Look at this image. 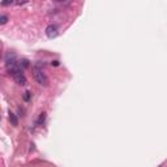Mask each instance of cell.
<instances>
[{
	"label": "cell",
	"mask_w": 167,
	"mask_h": 167,
	"mask_svg": "<svg viewBox=\"0 0 167 167\" xmlns=\"http://www.w3.org/2000/svg\"><path fill=\"white\" fill-rule=\"evenodd\" d=\"M34 80L42 86H47L49 85V77L46 76V73L42 69H35L34 72Z\"/></svg>",
	"instance_id": "cell-1"
},
{
	"label": "cell",
	"mask_w": 167,
	"mask_h": 167,
	"mask_svg": "<svg viewBox=\"0 0 167 167\" xmlns=\"http://www.w3.org/2000/svg\"><path fill=\"white\" fill-rule=\"evenodd\" d=\"M57 34H59V31H57V28H56L55 25H49V26L46 28V35L49 37L50 39L56 38Z\"/></svg>",
	"instance_id": "cell-2"
},
{
	"label": "cell",
	"mask_w": 167,
	"mask_h": 167,
	"mask_svg": "<svg viewBox=\"0 0 167 167\" xmlns=\"http://www.w3.org/2000/svg\"><path fill=\"white\" fill-rule=\"evenodd\" d=\"M9 122L13 127H17L18 125V119H17V115L13 114V112H9Z\"/></svg>",
	"instance_id": "cell-3"
},
{
	"label": "cell",
	"mask_w": 167,
	"mask_h": 167,
	"mask_svg": "<svg viewBox=\"0 0 167 167\" xmlns=\"http://www.w3.org/2000/svg\"><path fill=\"white\" fill-rule=\"evenodd\" d=\"M14 81L17 82L18 85H25L26 81H28V80H26V77H25L24 75H18V76H16V77H14Z\"/></svg>",
	"instance_id": "cell-4"
},
{
	"label": "cell",
	"mask_w": 167,
	"mask_h": 167,
	"mask_svg": "<svg viewBox=\"0 0 167 167\" xmlns=\"http://www.w3.org/2000/svg\"><path fill=\"white\" fill-rule=\"evenodd\" d=\"M30 98H31V93L30 91H25L24 93V101L28 102V101H30Z\"/></svg>",
	"instance_id": "cell-5"
},
{
	"label": "cell",
	"mask_w": 167,
	"mask_h": 167,
	"mask_svg": "<svg viewBox=\"0 0 167 167\" xmlns=\"http://www.w3.org/2000/svg\"><path fill=\"white\" fill-rule=\"evenodd\" d=\"M12 3H14V0H3L2 5H3V7H8V5H10Z\"/></svg>",
	"instance_id": "cell-6"
},
{
	"label": "cell",
	"mask_w": 167,
	"mask_h": 167,
	"mask_svg": "<svg viewBox=\"0 0 167 167\" xmlns=\"http://www.w3.org/2000/svg\"><path fill=\"white\" fill-rule=\"evenodd\" d=\"M7 22H8V17H7V16H2V17H0V24L5 25Z\"/></svg>",
	"instance_id": "cell-7"
},
{
	"label": "cell",
	"mask_w": 167,
	"mask_h": 167,
	"mask_svg": "<svg viewBox=\"0 0 167 167\" xmlns=\"http://www.w3.org/2000/svg\"><path fill=\"white\" fill-rule=\"evenodd\" d=\"M21 67H22V68H28L29 67V60H26V59L21 60Z\"/></svg>",
	"instance_id": "cell-8"
},
{
	"label": "cell",
	"mask_w": 167,
	"mask_h": 167,
	"mask_svg": "<svg viewBox=\"0 0 167 167\" xmlns=\"http://www.w3.org/2000/svg\"><path fill=\"white\" fill-rule=\"evenodd\" d=\"M34 67L37 68V69H41V68H43V67H45V64H43V61H37Z\"/></svg>",
	"instance_id": "cell-9"
},
{
	"label": "cell",
	"mask_w": 167,
	"mask_h": 167,
	"mask_svg": "<svg viewBox=\"0 0 167 167\" xmlns=\"http://www.w3.org/2000/svg\"><path fill=\"white\" fill-rule=\"evenodd\" d=\"M45 119H46V114H41V116H39V120H38V123H43L45 122Z\"/></svg>",
	"instance_id": "cell-10"
},
{
	"label": "cell",
	"mask_w": 167,
	"mask_h": 167,
	"mask_svg": "<svg viewBox=\"0 0 167 167\" xmlns=\"http://www.w3.org/2000/svg\"><path fill=\"white\" fill-rule=\"evenodd\" d=\"M54 2H56V3H68L69 0H54Z\"/></svg>",
	"instance_id": "cell-11"
},
{
	"label": "cell",
	"mask_w": 167,
	"mask_h": 167,
	"mask_svg": "<svg viewBox=\"0 0 167 167\" xmlns=\"http://www.w3.org/2000/svg\"><path fill=\"white\" fill-rule=\"evenodd\" d=\"M51 64L54 65V67H57V65H59V61H57V60H54V61L51 63Z\"/></svg>",
	"instance_id": "cell-12"
}]
</instances>
